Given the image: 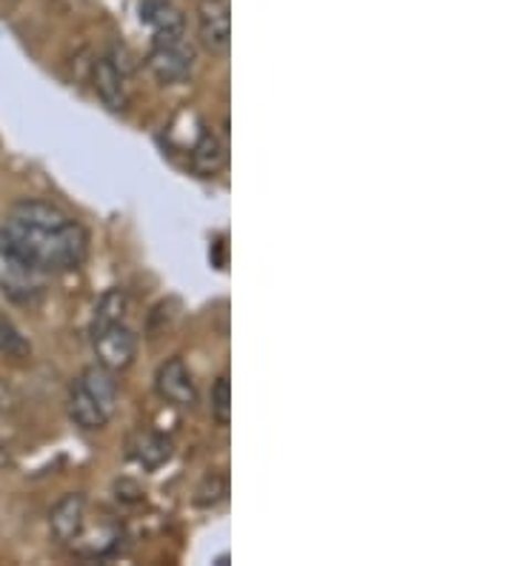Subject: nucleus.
<instances>
[{
  "label": "nucleus",
  "mask_w": 514,
  "mask_h": 566,
  "mask_svg": "<svg viewBox=\"0 0 514 566\" xmlns=\"http://www.w3.org/2000/svg\"><path fill=\"white\" fill-rule=\"evenodd\" d=\"M0 247L41 272L77 270L90 252L81 223L46 201H18L0 229Z\"/></svg>",
  "instance_id": "obj_1"
},
{
  "label": "nucleus",
  "mask_w": 514,
  "mask_h": 566,
  "mask_svg": "<svg viewBox=\"0 0 514 566\" xmlns=\"http://www.w3.org/2000/svg\"><path fill=\"white\" fill-rule=\"evenodd\" d=\"M92 346H95L97 364L106 366L109 373H120L135 364L137 338L126 326V321H112V324L92 326Z\"/></svg>",
  "instance_id": "obj_2"
},
{
  "label": "nucleus",
  "mask_w": 514,
  "mask_h": 566,
  "mask_svg": "<svg viewBox=\"0 0 514 566\" xmlns=\"http://www.w3.org/2000/svg\"><path fill=\"white\" fill-rule=\"evenodd\" d=\"M151 75L158 77L160 83H180L192 75L195 70V49L180 38H155L149 57Z\"/></svg>",
  "instance_id": "obj_3"
},
{
  "label": "nucleus",
  "mask_w": 514,
  "mask_h": 566,
  "mask_svg": "<svg viewBox=\"0 0 514 566\" xmlns=\"http://www.w3.org/2000/svg\"><path fill=\"white\" fill-rule=\"evenodd\" d=\"M43 275L46 272L34 270L27 261L0 247V292L3 295L18 304H29L43 292Z\"/></svg>",
  "instance_id": "obj_4"
},
{
  "label": "nucleus",
  "mask_w": 514,
  "mask_h": 566,
  "mask_svg": "<svg viewBox=\"0 0 514 566\" xmlns=\"http://www.w3.org/2000/svg\"><path fill=\"white\" fill-rule=\"evenodd\" d=\"M198 38L206 52L227 55L229 46H232V9H229V0H200Z\"/></svg>",
  "instance_id": "obj_5"
},
{
  "label": "nucleus",
  "mask_w": 514,
  "mask_h": 566,
  "mask_svg": "<svg viewBox=\"0 0 514 566\" xmlns=\"http://www.w3.org/2000/svg\"><path fill=\"white\" fill-rule=\"evenodd\" d=\"M155 387H158L160 398L178 403V407H195V401H198L192 375L180 358H169L160 364L158 375H155Z\"/></svg>",
  "instance_id": "obj_6"
},
{
  "label": "nucleus",
  "mask_w": 514,
  "mask_h": 566,
  "mask_svg": "<svg viewBox=\"0 0 514 566\" xmlns=\"http://www.w3.org/2000/svg\"><path fill=\"white\" fill-rule=\"evenodd\" d=\"M49 526L61 544H72L75 538H81L83 526H86V497L81 492L63 495L49 515Z\"/></svg>",
  "instance_id": "obj_7"
},
{
  "label": "nucleus",
  "mask_w": 514,
  "mask_h": 566,
  "mask_svg": "<svg viewBox=\"0 0 514 566\" xmlns=\"http://www.w3.org/2000/svg\"><path fill=\"white\" fill-rule=\"evenodd\" d=\"M92 83H95L97 97L103 106L112 112H124L129 106V90H126V75L117 70L109 57H101L92 66Z\"/></svg>",
  "instance_id": "obj_8"
},
{
  "label": "nucleus",
  "mask_w": 514,
  "mask_h": 566,
  "mask_svg": "<svg viewBox=\"0 0 514 566\" xmlns=\"http://www.w3.org/2000/svg\"><path fill=\"white\" fill-rule=\"evenodd\" d=\"M77 384H81L86 392H90L92 401L97 403V407L103 409V412L115 415V407H117V380L115 375L106 369V366H90V369H83V375L77 378Z\"/></svg>",
  "instance_id": "obj_9"
},
{
  "label": "nucleus",
  "mask_w": 514,
  "mask_h": 566,
  "mask_svg": "<svg viewBox=\"0 0 514 566\" xmlns=\"http://www.w3.org/2000/svg\"><path fill=\"white\" fill-rule=\"evenodd\" d=\"M140 18L155 29V38H180L183 35V14L171 7L169 0H144Z\"/></svg>",
  "instance_id": "obj_10"
},
{
  "label": "nucleus",
  "mask_w": 514,
  "mask_h": 566,
  "mask_svg": "<svg viewBox=\"0 0 514 566\" xmlns=\"http://www.w3.org/2000/svg\"><path fill=\"white\" fill-rule=\"evenodd\" d=\"M69 418L77 423L81 429H103L109 423V415L103 412L95 401L90 398V392L81 387V384H72L69 389Z\"/></svg>",
  "instance_id": "obj_11"
},
{
  "label": "nucleus",
  "mask_w": 514,
  "mask_h": 566,
  "mask_svg": "<svg viewBox=\"0 0 514 566\" xmlns=\"http://www.w3.org/2000/svg\"><path fill=\"white\" fill-rule=\"evenodd\" d=\"M227 164V149L214 138L212 132H200V138L192 146V166L203 175H214Z\"/></svg>",
  "instance_id": "obj_12"
},
{
  "label": "nucleus",
  "mask_w": 514,
  "mask_h": 566,
  "mask_svg": "<svg viewBox=\"0 0 514 566\" xmlns=\"http://www.w3.org/2000/svg\"><path fill=\"white\" fill-rule=\"evenodd\" d=\"M0 353L9 355V358H29V353H32L23 332L9 318H0Z\"/></svg>",
  "instance_id": "obj_13"
},
{
  "label": "nucleus",
  "mask_w": 514,
  "mask_h": 566,
  "mask_svg": "<svg viewBox=\"0 0 514 566\" xmlns=\"http://www.w3.org/2000/svg\"><path fill=\"white\" fill-rule=\"evenodd\" d=\"M209 407H212V415L214 421L220 423V427H227L229 421H232V384H229V375H220L218 380H214L212 387V398H209Z\"/></svg>",
  "instance_id": "obj_14"
},
{
  "label": "nucleus",
  "mask_w": 514,
  "mask_h": 566,
  "mask_svg": "<svg viewBox=\"0 0 514 566\" xmlns=\"http://www.w3.org/2000/svg\"><path fill=\"white\" fill-rule=\"evenodd\" d=\"M229 495V481L227 475H206L203 484L195 492V504L198 506H218L223 504Z\"/></svg>",
  "instance_id": "obj_15"
}]
</instances>
